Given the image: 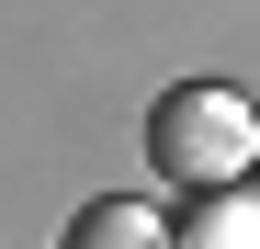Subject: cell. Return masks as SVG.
<instances>
[{
	"instance_id": "6da1fadb",
	"label": "cell",
	"mask_w": 260,
	"mask_h": 249,
	"mask_svg": "<svg viewBox=\"0 0 260 249\" xmlns=\"http://www.w3.org/2000/svg\"><path fill=\"white\" fill-rule=\"evenodd\" d=\"M147 159L170 181H192V193H226L260 159V113L238 91H215V79H181V91H158V113H147Z\"/></svg>"
},
{
	"instance_id": "7a4b0ae2",
	"label": "cell",
	"mask_w": 260,
	"mask_h": 249,
	"mask_svg": "<svg viewBox=\"0 0 260 249\" xmlns=\"http://www.w3.org/2000/svg\"><path fill=\"white\" fill-rule=\"evenodd\" d=\"M68 249H170V227L147 204H91V215L68 227Z\"/></svg>"
},
{
	"instance_id": "3957f363",
	"label": "cell",
	"mask_w": 260,
	"mask_h": 249,
	"mask_svg": "<svg viewBox=\"0 0 260 249\" xmlns=\"http://www.w3.org/2000/svg\"><path fill=\"white\" fill-rule=\"evenodd\" d=\"M181 249H249V215H238V204H204V227H192Z\"/></svg>"
}]
</instances>
